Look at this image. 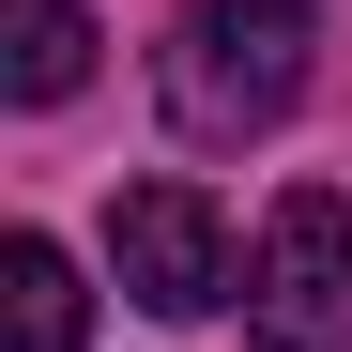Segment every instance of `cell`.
Listing matches in <instances>:
<instances>
[{
  "mask_svg": "<svg viewBox=\"0 0 352 352\" xmlns=\"http://www.w3.org/2000/svg\"><path fill=\"white\" fill-rule=\"evenodd\" d=\"M153 92L199 153L276 138L291 92H307V0H184V31L153 46Z\"/></svg>",
  "mask_w": 352,
  "mask_h": 352,
  "instance_id": "cell-1",
  "label": "cell"
},
{
  "mask_svg": "<svg viewBox=\"0 0 352 352\" xmlns=\"http://www.w3.org/2000/svg\"><path fill=\"white\" fill-rule=\"evenodd\" d=\"M245 337H261V352H352V199H337V184H291V199L261 214Z\"/></svg>",
  "mask_w": 352,
  "mask_h": 352,
  "instance_id": "cell-2",
  "label": "cell"
},
{
  "mask_svg": "<svg viewBox=\"0 0 352 352\" xmlns=\"http://www.w3.org/2000/svg\"><path fill=\"white\" fill-rule=\"evenodd\" d=\"M107 276H123L153 322H214L230 291H245V261H230V214L184 184V168H153V184H123V199H107Z\"/></svg>",
  "mask_w": 352,
  "mask_h": 352,
  "instance_id": "cell-3",
  "label": "cell"
},
{
  "mask_svg": "<svg viewBox=\"0 0 352 352\" xmlns=\"http://www.w3.org/2000/svg\"><path fill=\"white\" fill-rule=\"evenodd\" d=\"M77 322H92L77 261L46 245V230H16V245H0V352H77Z\"/></svg>",
  "mask_w": 352,
  "mask_h": 352,
  "instance_id": "cell-4",
  "label": "cell"
},
{
  "mask_svg": "<svg viewBox=\"0 0 352 352\" xmlns=\"http://www.w3.org/2000/svg\"><path fill=\"white\" fill-rule=\"evenodd\" d=\"M0 77H16V107H62L92 77V16H77V0H16V62H0Z\"/></svg>",
  "mask_w": 352,
  "mask_h": 352,
  "instance_id": "cell-5",
  "label": "cell"
}]
</instances>
